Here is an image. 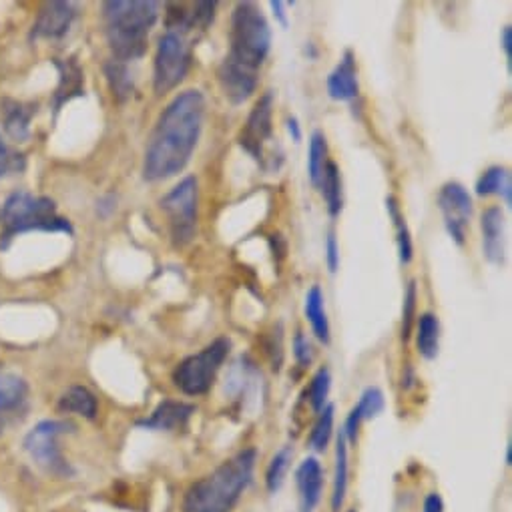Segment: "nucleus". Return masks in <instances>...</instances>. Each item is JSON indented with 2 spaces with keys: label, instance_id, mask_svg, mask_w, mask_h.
<instances>
[{
  "label": "nucleus",
  "instance_id": "obj_27",
  "mask_svg": "<svg viewBox=\"0 0 512 512\" xmlns=\"http://www.w3.org/2000/svg\"><path fill=\"white\" fill-rule=\"evenodd\" d=\"M328 165V143L322 131H314L310 139V157H308V173L314 187L320 185L324 169Z\"/></svg>",
  "mask_w": 512,
  "mask_h": 512
},
{
  "label": "nucleus",
  "instance_id": "obj_16",
  "mask_svg": "<svg viewBox=\"0 0 512 512\" xmlns=\"http://www.w3.org/2000/svg\"><path fill=\"white\" fill-rule=\"evenodd\" d=\"M482 249L484 258L494 264H504V215L500 207H488L482 213Z\"/></svg>",
  "mask_w": 512,
  "mask_h": 512
},
{
  "label": "nucleus",
  "instance_id": "obj_29",
  "mask_svg": "<svg viewBox=\"0 0 512 512\" xmlns=\"http://www.w3.org/2000/svg\"><path fill=\"white\" fill-rule=\"evenodd\" d=\"M57 67L61 69V85L57 91V103L55 107L59 109L65 101H69L75 95H81V83H83V73L81 69L73 63V61H65V63H57Z\"/></svg>",
  "mask_w": 512,
  "mask_h": 512
},
{
  "label": "nucleus",
  "instance_id": "obj_3",
  "mask_svg": "<svg viewBox=\"0 0 512 512\" xmlns=\"http://www.w3.org/2000/svg\"><path fill=\"white\" fill-rule=\"evenodd\" d=\"M109 47L119 63L141 59L159 17L155 0H109L103 5Z\"/></svg>",
  "mask_w": 512,
  "mask_h": 512
},
{
  "label": "nucleus",
  "instance_id": "obj_36",
  "mask_svg": "<svg viewBox=\"0 0 512 512\" xmlns=\"http://www.w3.org/2000/svg\"><path fill=\"white\" fill-rule=\"evenodd\" d=\"M326 262H328L330 274H336L340 268V247H338V239L332 231L328 233V239H326Z\"/></svg>",
  "mask_w": 512,
  "mask_h": 512
},
{
  "label": "nucleus",
  "instance_id": "obj_11",
  "mask_svg": "<svg viewBox=\"0 0 512 512\" xmlns=\"http://www.w3.org/2000/svg\"><path fill=\"white\" fill-rule=\"evenodd\" d=\"M438 207L444 217V227L456 245H464L466 227L472 217V197L468 191L456 183H446L438 193Z\"/></svg>",
  "mask_w": 512,
  "mask_h": 512
},
{
  "label": "nucleus",
  "instance_id": "obj_20",
  "mask_svg": "<svg viewBox=\"0 0 512 512\" xmlns=\"http://www.w3.org/2000/svg\"><path fill=\"white\" fill-rule=\"evenodd\" d=\"M476 195L478 197H490L498 195L502 197L504 205H512V183H510V173L504 167H490L486 169L480 179L476 181Z\"/></svg>",
  "mask_w": 512,
  "mask_h": 512
},
{
  "label": "nucleus",
  "instance_id": "obj_17",
  "mask_svg": "<svg viewBox=\"0 0 512 512\" xmlns=\"http://www.w3.org/2000/svg\"><path fill=\"white\" fill-rule=\"evenodd\" d=\"M77 17L75 5L71 3H49L43 7L33 35L45 39H59L67 35Z\"/></svg>",
  "mask_w": 512,
  "mask_h": 512
},
{
  "label": "nucleus",
  "instance_id": "obj_31",
  "mask_svg": "<svg viewBox=\"0 0 512 512\" xmlns=\"http://www.w3.org/2000/svg\"><path fill=\"white\" fill-rule=\"evenodd\" d=\"M292 454H294L292 448L284 446L270 460L268 470H266V486L272 494H276L282 488V484L286 480V474H288V468H290V462H292Z\"/></svg>",
  "mask_w": 512,
  "mask_h": 512
},
{
  "label": "nucleus",
  "instance_id": "obj_38",
  "mask_svg": "<svg viewBox=\"0 0 512 512\" xmlns=\"http://www.w3.org/2000/svg\"><path fill=\"white\" fill-rule=\"evenodd\" d=\"M272 11H274V17L280 21L282 27H288V17H286V7L288 3H282V0H272L270 3Z\"/></svg>",
  "mask_w": 512,
  "mask_h": 512
},
{
  "label": "nucleus",
  "instance_id": "obj_13",
  "mask_svg": "<svg viewBox=\"0 0 512 512\" xmlns=\"http://www.w3.org/2000/svg\"><path fill=\"white\" fill-rule=\"evenodd\" d=\"M195 414V406L177 402V400H163L149 418L139 420V428L147 430H159V432H175L189 424L191 416Z\"/></svg>",
  "mask_w": 512,
  "mask_h": 512
},
{
  "label": "nucleus",
  "instance_id": "obj_2",
  "mask_svg": "<svg viewBox=\"0 0 512 512\" xmlns=\"http://www.w3.org/2000/svg\"><path fill=\"white\" fill-rule=\"evenodd\" d=\"M258 450L245 448L193 482L181 502L183 512H231L253 480Z\"/></svg>",
  "mask_w": 512,
  "mask_h": 512
},
{
  "label": "nucleus",
  "instance_id": "obj_30",
  "mask_svg": "<svg viewBox=\"0 0 512 512\" xmlns=\"http://www.w3.org/2000/svg\"><path fill=\"white\" fill-rule=\"evenodd\" d=\"M334 404H326L324 410L320 412L316 424H314V430L310 434V448L316 450V452H324L330 444V438H332V432H334Z\"/></svg>",
  "mask_w": 512,
  "mask_h": 512
},
{
  "label": "nucleus",
  "instance_id": "obj_21",
  "mask_svg": "<svg viewBox=\"0 0 512 512\" xmlns=\"http://www.w3.org/2000/svg\"><path fill=\"white\" fill-rule=\"evenodd\" d=\"M324 294L320 290V286H312L308 296H306V318L312 324V330L316 334V338L322 344H330V322L326 316V306H324Z\"/></svg>",
  "mask_w": 512,
  "mask_h": 512
},
{
  "label": "nucleus",
  "instance_id": "obj_5",
  "mask_svg": "<svg viewBox=\"0 0 512 512\" xmlns=\"http://www.w3.org/2000/svg\"><path fill=\"white\" fill-rule=\"evenodd\" d=\"M3 245L19 233L25 231H67L73 233V227L67 219L57 215L55 203L47 197H35L31 193H13L3 209Z\"/></svg>",
  "mask_w": 512,
  "mask_h": 512
},
{
  "label": "nucleus",
  "instance_id": "obj_32",
  "mask_svg": "<svg viewBox=\"0 0 512 512\" xmlns=\"http://www.w3.org/2000/svg\"><path fill=\"white\" fill-rule=\"evenodd\" d=\"M330 386H332V376H330V370L328 368H320L312 382H310V388L306 390L308 394V400L312 404V410L314 412H322L324 406L328 404V394H330Z\"/></svg>",
  "mask_w": 512,
  "mask_h": 512
},
{
  "label": "nucleus",
  "instance_id": "obj_7",
  "mask_svg": "<svg viewBox=\"0 0 512 512\" xmlns=\"http://www.w3.org/2000/svg\"><path fill=\"white\" fill-rule=\"evenodd\" d=\"M75 426L65 420H43L25 436V450L33 462L47 474L59 478H71L75 474L73 466L63 456L59 438L71 432Z\"/></svg>",
  "mask_w": 512,
  "mask_h": 512
},
{
  "label": "nucleus",
  "instance_id": "obj_24",
  "mask_svg": "<svg viewBox=\"0 0 512 512\" xmlns=\"http://www.w3.org/2000/svg\"><path fill=\"white\" fill-rule=\"evenodd\" d=\"M322 189V195L326 199L328 205V213L332 217H338L342 207H344V197H342V175H340V167L334 161H328L322 181L318 185Z\"/></svg>",
  "mask_w": 512,
  "mask_h": 512
},
{
  "label": "nucleus",
  "instance_id": "obj_23",
  "mask_svg": "<svg viewBox=\"0 0 512 512\" xmlns=\"http://www.w3.org/2000/svg\"><path fill=\"white\" fill-rule=\"evenodd\" d=\"M416 346L424 360H434L440 348V322L434 314H422L418 318Z\"/></svg>",
  "mask_w": 512,
  "mask_h": 512
},
{
  "label": "nucleus",
  "instance_id": "obj_22",
  "mask_svg": "<svg viewBox=\"0 0 512 512\" xmlns=\"http://www.w3.org/2000/svg\"><path fill=\"white\" fill-rule=\"evenodd\" d=\"M348 490V440L340 430L336 440V470H334V490H332V510L340 512Z\"/></svg>",
  "mask_w": 512,
  "mask_h": 512
},
{
  "label": "nucleus",
  "instance_id": "obj_44",
  "mask_svg": "<svg viewBox=\"0 0 512 512\" xmlns=\"http://www.w3.org/2000/svg\"><path fill=\"white\" fill-rule=\"evenodd\" d=\"M348 512H358V510H348Z\"/></svg>",
  "mask_w": 512,
  "mask_h": 512
},
{
  "label": "nucleus",
  "instance_id": "obj_26",
  "mask_svg": "<svg viewBox=\"0 0 512 512\" xmlns=\"http://www.w3.org/2000/svg\"><path fill=\"white\" fill-rule=\"evenodd\" d=\"M31 117H33V109H29L21 103H13V101L5 103V129L13 139H17V141L29 139Z\"/></svg>",
  "mask_w": 512,
  "mask_h": 512
},
{
  "label": "nucleus",
  "instance_id": "obj_35",
  "mask_svg": "<svg viewBox=\"0 0 512 512\" xmlns=\"http://www.w3.org/2000/svg\"><path fill=\"white\" fill-rule=\"evenodd\" d=\"M294 356H296V360H298V364H300L302 368L310 366L312 360H314L312 344H310V340H308L302 332H298L296 338H294Z\"/></svg>",
  "mask_w": 512,
  "mask_h": 512
},
{
  "label": "nucleus",
  "instance_id": "obj_19",
  "mask_svg": "<svg viewBox=\"0 0 512 512\" xmlns=\"http://www.w3.org/2000/svg\"><path fill=\"white\" fill-rule=\"evenodd\" d=\"M59 410L65 414H77L87 420H95L99 412L97 396L85 388V386H71L61 398H59Z\"/></svg>",
  "mask_w": 512,
  "mask_h": 512
},
{
  "label": "nucleus",
  "instance_id": "obj_4",
  "mask_svg": "<svg viewBox=\"0 0 512 512\" xmlns=\"http://www.w3.org/2000/svg\"><path fill=\"white\" fill-rule=\"evenodd\" d=\"M272 49V29L262 9L249 3H237L231 15L229 55L227 59L247 69L260 71Z\"/></svg>",
  "mask_w": 512,
  "mask_h": 512
},
{
  "label": "nucleus",
  "instance_id": "obj_42",
  "mask_svg": "<svg viewBox=\"0 0 512 512\" xmlns=\"http://www.w3.org/2000/svg\"><path fill=\"white\" fill-rule=\"evenodd\" d=\"M506 464H508V466L512 464V446H510V444L506 446Z\"/></svg>",
  "mask_w": 512,
  "mask_h": 512
},
{
  "label": "nucleus",
  "instance_id": "obj_25",
  "mask_svg": "<svg viewBox=\"0 0 512 512\" xmlns=\"http://www.w3.org/2000/svg\"><path fill=\"white\" fill-rule=\"evenodd\" d=\"M29 394V386L21 376L0 374V414L17 410Z\"/></svg>",
  "mask_w": 512,
  "mask_h": 512
},
{
  "label": "nucleus",
  "instance_id": "obj_18",
  "mask_svg": "<svg viewBox=\"0 0 512 512\" xmlns=\"http://www.w3.org/2000/svg\"><path fill=\"white\" fill-rule=\"evenodd\" d=\"M384 410V394L380 388L376 386H370L364 390L360 402L350 410L348 418H346V424L342 428L344 436L348 442H354L358 440V430H360V424L364 420H372L376 418L380 412Z\"/></svg>",
  "mask_w": 512,
  "mask_h": 512
},
{
  "label": "nucleus",
  "instance_id": "obj_34",
  "mask_svg": "<svg viewBox=\"0 0 512 512\" xmlns=\"http://www.w3.org/2000/svg\"><path fill=\"white\" fill-rule=\"evenodd\" d=\"M414 308H416V282L412 280L408 284V290H406V296H404V312H402V338H404V342L410 338V332H412Z\"/></svg>",
  "mask_w": 512,
  "mask_h": 512
},
{
  "label": "nucleus",
  "instance_id": "obj_39",
  "mask_svg": "<svg viewBox=\"0 0 512 512\" xmlns=\"http://www.w3.org/2000/svg\"><path fill=\"white\" fill-rule=\"evenodd\" d=\"M502 49L506 53V61L510 67L512 65V31H510V27L502 29Z\"/></svg>",
  "mask_w": 512,
  "mask_h": 512
},
{
  "label": "nucleus",
  "instance_id": "obj_14",
  "mask_svg": "<svg viewBox=\"0 0 512 512\" xmlns=\"http://www.w3.org/2000/svg\"><path fill=\"white\" fill-rule=\"evenodd\" d=\"M328 95L334 101H352L360 93L358 85V69H356V57L352 51H346L342 61L336 65V69L328 75Z\"/></svg>",
  "mask_w": 512,
  "mask_h": 512
},
{
  "label": "nucleus",
  "instance_id": "obj_41",
  "mask_svg": "<svg viewBox=\"0 0 512 512\" xmlns=\"http://www.w3.org/2000/svg\"><path fill=\"white\" fill-rule=\"evenodd\" d=\"M288 131H290L294 143H300V141H302V129H300V123H298L296 117H290V119H288Z\"/></svg>",
  "mask_w": 512,
  "mask_h": 512
},
{
  "label": "nucleus",
  "instance_id": "obj_40",
  "mask_svg": "<svg viewBox=\"0 0 512 512\" xmlns=\"http://www.w3.org/2000/svg\"><path fill=\"white\" fill-rule=\"evenodd\" d=\"M9 167H11V155H9V149L3 143V139H0V177L9 171Z\"/></svg>",
  "mask_w": 512,
  "mask_h": 512
},
{
  "label": "nucleus",
  "instance_id": "obj_10",
  "mask_svg": "<svg viewBox=\"0 0 512 512\" xmlns=\"http://www.w3.org/2000/svg\"><path fill=\"white\" fill-rule=\"evenodd\" d=\"M274 93L268 91L253 105L245 127L239 133V145L247 151L255 161L266 167V147L274 141Z\"/></svg>",
  "mask_w": 512,
  "mask_h": 512
},
{
  "label": "nucleus",
  "instance_id": "obj_12",
  "mask_svg": "<svg viewBox=\"0 0 512 512\" xmlns=\"http://www.w3.org/2000/svg\"><path fill=\"white\" fill-rule=\"evenodd\" d=\"M217 81L225 99L231 105H241L253 95L255 87H258V71L237 65L235 61L225 57L217 69Z\"/></svg>",
  "mask_w": 512,
  "mask_h": 512
},
{
  "label": "nucleus",
  "instance_id": "obj_28",
  "mask_svg": "<svg viewBox=\"0 0 512 512\" xmlns=\"http://www.w3.org/2000/svg\"><path fill=\"white\" fill-rule=\"evenodd\" d=\"M386 205H388V213L396 225V231H398V251H400V262L404 266H408L412 262V255H414V247H412V237H410V229L406 225V219L404 215L400 213V207H398V201L390 195L386 199Z\"/></svg>",
  "mask_w": 512,
  "mask_h": 512
},
{
  "label": "nucleus",
  "instance_id": "obj_9",
  "mask_svg": "<svg viewBox=\"0 0 512 512\" xmlns=\"http://www.w3.org/2000/svg\"><path fill=\"white\" fill-rule=\"evenodd\" d=\"M191 65V53L189 45L185 43V37L173 31H167L157 45L155 53V73H153V85L155 93L163 95L173 91L187 75Z\"/></svg>",
  "mask_w": 512,
  "mask_h": 512
},
{
  "label": "nucleus",
  "instance_id": "obj_1",
  "mask_svg": "<svg viewBox=\"0 0 512 512\" xmlns=\"http://www.w3.org/2000/svg\"><path fill=\"white\" fill-rule=\"evenodd\" d=\"M205 97L197 89L179 93L159 115L143 161L145 181H163L181 173L199 143Z\"/></svg>",
  "mask_w": 512,
  "mask_h": 512
},
{
  "label": "nucleus",
  "instance_id": "obj_33",
  "mask_svg": "<svg viewBox=\"0 0 512 512\" xmlns=\"http://www.w3.org/2000/svg\"><path fill=\"white\" fill-rule=\"evenodd\" d=\"M107 77H109L113 95L119 101H125L133 91V79H131V73H129L127 65L119 63V61H111L107 65Z\"/></svg>",
  "mask_w": 512,
  "mask_h": 512
},
{
  "label": "nucleus",
  "instance_id": "obj_6",
  "mask_svg": "<svg viewBox=\"0 0 512 512\" xmlns=\"http://www.w3.org/2000/svg\"><path fill=\"white\" fill-rule=\"evenodd\" d=\"M229 350H231L229 338L213 340L199 354L187 356L183 362L177 364V368L173 370V384L185 396L207 394L217 378V372L227 360Z\"/></svg>",
  "mask_w": 512,
  "mask_h": 512
},
{
  "label": "nucleus",
  "instance_id": "obj_43",
  "mask_svg": "<svg viewBox=\"0 0 512 512\" xmlns=\"http://www.w3.org/2000/svg\"><path fill=\"white\" fill-rule=\"evenodd\" d=\"M3 428H5V422H3V418H0V434H3Z\"/></svg>",
  "mask_w": 512,
  "mask_h": 512
},
{
  "label": "nucleus",
  "instance_id": "obj_37",
  "mask_svg": "<svg viewBox=\"0 0 512 512\" xmlns=\"http://www.w3.org/2000/svg\"><path fill=\"white\" fill-rule=\"evenodd\" d=\"M424 512H444V502L438 492H430L424 498Z\"/></svg>",
  "mask_w": 512,
  "mask_h": 512
},
{
  "label": "nucleus",
  "instance_id": "obj_8",
  "mask_svg": "<svg viewBox=\"0 0 512 512\" xmlns=\"http://www.w3.org/2000/svg\"><path fill=\"white\" fill-rule=\"evenodd\" d=\"M197 201L199 187L193 175L181 179L163 199L161 209L169 217L171 241L175 247H185L193 241L197 231Z\"/></svg>",
  "mask_w": 512,
  "mask_h": 512
},
{
  "label": "nucleus",
  "instance_id": "obj_15",
  "mask_svg": "<svg viewBox=\"0 0 512 512\" xmlns=\"http://www.w3.org/2000/svg\"><path fill=\"white\" fill-rule=\"evenodd\" d=\"M296 482L300 490L302 512H314L322 500V490H324V470L314 456L306 458L298 466Z\"/></svg>",
  "mask_w": 512,
  "mask_h": 512
}]
</instances>
